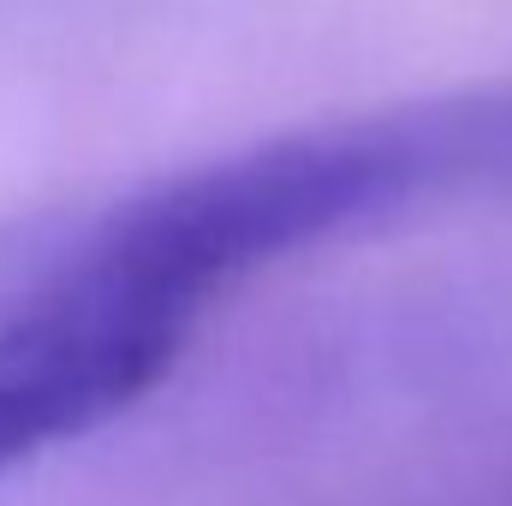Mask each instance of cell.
Listing matches in <instances>:
<instances>
[{
	"instance_id": "cell-1",
	"label": "cell",
	"mask_w": 512,
	"mask_h": 506,
	"mask_svg": "<svg viewBox=\"0 0 512 506\" xmlns=\"http://www.w3.org/2000/svg\"><path fill=\"white\" fill-rule=\"evenodd\" d=\"M197 322L161 286L66 251L0 316V477L137 405Z\"/></svg>"
},
{
	"instance_id": "cell-2",
	"label": "cell",
	"mask_w": 512,
	"mask_h": 506,
	"mask_svg": "<svg viewBox=\"0 0 512 506\" xmlns=\"http://www.w3.org/2000/svg\"><path fill=\"white\" fill-rule=\"evenodd\" d=\"M453 506H512V471L489 477V483H477L465 501H453Z\"/></svg>"
}]
</instances>
